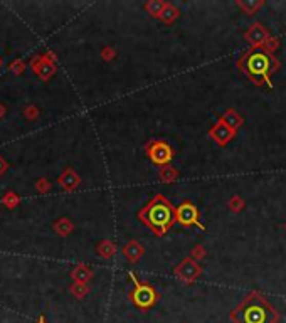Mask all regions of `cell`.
I'll list each match as a JSON object with an SVG mask.
<instances>
[{
	"instance_id": "obj_23",
	"label": "cell",
	"mask_w": 286,
	"mask_h": 323,
	"mask_svg": "<svg viewBox=\"0 0 286 323\" xmlns=\"http://www.w3.org/2000/svg\"><path fill=\"white\" fill-rule=\"evenodd\" d=\"M51 182L47 177H39L37 180H35V191H37L39 194H47V192H51Z\"/></svg>"
},
{
	"instance_id": "obj_22",
	"label": "cell",
	"mask_w": 286,
	"mask_h": 323,
	"mask_svg": "<svg viewBox=\"0 0 286 323\" xmlns=\"http://www.w3.org/2000/svg\"><path fill=\"white\" fill-rule=\"evenodd\" d=\"M22 115H24V118H26L27 121H35L39 118L41 111H39V108L35 105H26V106H24V109H22Z\"/></svg>"
},
{
	"instance_id": "obj_25",
	"label": "cell",
	"mask_w": 286,
	"mask_h": 323,
	"mask_svg": "<svg viewBox=\"0 0 286 323\" xmlns=\"http://www.w3.org/2000/svg\"><path fill=\"white\" fill-rule=\"evenodd\" d=\"M117 58V49L111 46H106L101 49V59L105 61V63H111V61Z\"/></svg>"
},
{
	"instance_id": "obj_20",
	"label": "cell",
	"mask_w": 286,
	"mask_h": 323,
	"mask_svg": "<svg viewBox=\"0 0 286 323\" xmlns=\"http://www.w3.org/2000/svg\"><path fill=\"white\" fill-rule=\"evenodd\" d=\"M246 37L249 39V42H253V44H259V42H263L266 39V32L263 27L256 24V26H253L251 30L246 34Z\"/></svg>"
},
{
	"instance_id": "obj_5",
	"label": "cell",
	"mask_w": 286,
	"mask_h": 323,
	"mask_svg": "<svg viewBox=\"0 0 286 323\" xmlns=\"http://www.w3.org/2000/svg\"><path fill=\"white\" fill-rule=\"evenodd\" d=\"M145 154L150 158L151 163H155L158 167L170 165L174 158V148L160 138H151L150 142L145 143Z\"/></svg>"
},
{
	"instance_id": "obj_10",
	"label": "cell",
	"mask_w": 286,
	"mask_h": 323,
	"mask_svg": "<svg viewBox=\"0 0 286 323\" xmlns=\"http://www.w3.org/2000/svg\"><path fill=\"white\" fill-rule=\"evenodd\" d=\"M121 251H123V256L126 258V261H128V263L135 264V263H138V261L143 258L145 248L142 246V242H138L137 239H131V241L126 242Z\"/></svg>"
},
{
	"instance_id": "obj_3",
	"label": "cell",
	"mask_w": 286,
	"mask_h": 323,
	"mask_svg": "<svg viewBox=\"0 0 286 323\" xmlns=\"http://www.w3.org/2000/svg\"><path fill=\"white\" fill-rule=\"evenodd\" d=\"M275 66H276L275 58L263 49H256V51L249 52L247 56L241 61L242 71H244L249 78H253L256 83L268 81L270 72L275 69Z\"/></svg>"
},
{
	"instance_id": "obj_17",
	"label": "cell",
	"mask_w": 286,
	"mask_h": 323,
	"mask_svg": "<svg viewBox=\"0 0 286 323\" xmlns=\"http://www.w3.org/2000/svg\"><path fill=\"white\" fill-rule=\"evenodd\" d=\"M158 177H160L163 184H174L179 179V170L174 168L172 165H163L158 170Z\"/></svg>"
},
{
	"instance_id": "obj_2",
	"label": "cell",
	"mask_w": 286,
	"mask_h": 323,
	"mask_svg": "<svg viewBox=\"0 0 286 323\" xmlns=\"http://www.w3.org/2000/svg\"><path fill=\"white\" fill-rule=\"evenodd\" d=\"M231 318L234 323H276L278 313L264 298L251 293L231 313Z\"/></svg>"
},
{
	"instance_id": "obj_12",
	"label": "cell",
	"mask_w": 286,
	"mask_h": 323,
	"mask_svg": "<svg viewBox=\"0 0 286 323\" xmlns=\"http://www.w3.org/2000/svg\"><path fill=\"white\" fill-rule=\"evenodd\" d=\"M71 278H72V281H74V283H84V284H88V281H91V278H93V270H91L88 264L78 263L74 268H72Z\"/></svg>"
},
{
	"instance_id": "obj_24",
	"label": "cell",
	"mask_w": 286,
	"mask_h": 323,
	"mask_svg": "<svg viewBox=\"0 0 286 323\" xmlns=\"http://www.w3.org/2000/svg\"><path fill=\"white\" fill-rule=\"evenodd\" d=\"M9 69L14 72V74L21 76L24 71L27 69V63L24 59H17V61H12V63L9 64Z\"/></svg>"
},
{
	"instance_id": "obj_15",
	"label": "cell",
	"mask_w": 286,
	"mask_h": 323,
	"mask_svg": "<svg viewBox=\"0 0 286 323\" xmlns=\"http://www.w3.org/2000/svg\"><path fill=\"white\" fill-rule=\"evenodd\" d=\"M0 202H2V205L5 207V209H9V211H14L15 207H19L21 205V196L17 192L14 191H5V194L2 196V199H0Z\"/></svg>"
},
{
	"instance_id": "obj_30",
	"label": "cell",
	"mask_w": 286,
	"mask_h": 323,
	"mask_svg": "<svg viewBox=\"0 0 286 323\" xmlns=\"http://www.w3.org/2000/svg\"><path fill=\"white\" fill-rule=\"evenodd\" d=\"M5 115H7V106H5L2 101H0V120H2Z\"/></svg>"
},
{
	"instance_id": "obj_1",
	"label": "cell",
	"mask_w": 286,
	"mask_h": 323,
	"mask_svg": "<svg viewBox=\"0 0 286 323\" xmlns=\"http://www.w3.org/2000/svg\"><path fill=\"white\" fill-rule=\"evenodd\" d=\"M137 217L143 225L154 233L157 237H162L168 233V229L177 222L175 221V207L163 194H155L142 209Z\"/></svg>"
},
{
	"instance_id": "obj_16",
	"label": "cell",
	"mask_w": 286,
	"mask_h": 323,
	"mask_svg": "<svg viewBox=\"0 0 286 323\" xmlns=\"http://www.w3.org/2000/svg\"><path fill=\"white\" fill-rule=\"evenodd\" d=\"M165 4L167 2H163V0H148V2H145L143 9H145V12H147L150 17L158 19L160 14H162V10L165 9Z\"/></svg>"
},
{
	"instance_id": "obj_21",
	"label": "cell",
	"mask_w": 286,
	"mask_h": 323,
	"mask_svg": "<svg viewBox=\"0 0 286 323\" xmlns=\"http://www.w3.org/2000/svg\"><path fill=\"white\" fill-rule=\"evenodd\" d=\"M69 291H71V295L78 298V300H83L84 296H88L89 295V284H84V283H72L69 286Z\"/></svg>"
},
{
	"instance_id": "obj_31",
	"label": "cell",
	"mask_w": 286,
	"mask_h": 323,
	"mask_svg": "<svg viewBox=\"0 0 286 323\" xmlns=\"http://www.w3.org/2000/svg\"><path fill=\"white\" fill-rule=\"evenodd\" d=\"M35 323H47V321H46V318H44V316H41V318H39L37 321H35Z\"/></svg>"
},
{
	"instance_id": "obj_11",
	"label": "cell",
	"mask_w": 286,
	"mask_h": 323,
	"mask_svg": "<svg viewBox=\"0 0 286 323\" xmlns=\"http://www.w3.org/2000/svg\"><path fill=\"white\" fill-rule=\"evenodd\" d=\"M209 135H211L212 140H216L219 145H226L229 140L234 137V131L231 130V128H227L226 125H224L222 121H219L217 125H214V126L211 128Z\"/></svg>"
},
{
	"instance_id": "obj_28",
	"label": "cell",
	"mask_w": 286,
	"mask_h": 323,
	"mask_svg": "<svg viewBox=\"0 0 286 323\" xmlns=\"http://www.w3.org/2000/svg\"><path fill=\"white\" fill-rule=\"evenodd\" d=\"M42 56H44L47 61H51V63H54V64H58V54L54 52V51H46L44 54H42Z\"/></svg>"
},
{
	"instance_id": "obj_9",
	"label": "cell",
	"mask_w": 286,
	"mask_h": 323,
	"mask_svg": "<svg viewBox=\"0 0 286 323\" xmlns=\"http://www.w3.org/2000/svg\"><path fill=\"white\" fill-rule=\"evenodd\" d=\"M58 184L63 187L66 192H74L76 188L81 185V177H79V174L76 172L74 168L66 167L63 172H61V175H59Z\"/></svg>"
},
{
	"instance_id": "obj_32",
	"label": "cell",
	"mask_w": 286,
	"mask_h": 323,
	"mask_svg": "<svg viewBox=\"0 0 286 323\" xmlns=\"http://www.w3.org/2000/svg\"><path fill=\"white\" fill-rule=\"evenodd\" d=\"M0 66H2V59H0Z\"/></svg>"
},
{
	"instance_id": "obj_13",
	"label": "cell",
	"mask_w": 286,
	"mask_h": 323,
	"mask_svg": "<svg viewBox=\"0 0 286 323\" xmlns=\"http://www.w3.org/2000/svg\"><path fill=\"white\" fill-rule=\"evenodd\" d=\"M118 244L115 241H109V239H103L98 242V246H96V253H98L103 259H111L113 256H117L118 253Z\"/></svg>"
},
{
	"instance_id": "obj_19",
	"label": "cell",
	"mask_w": 286,
	"mask_h": 323,
	"mask_svg": "<svg viewBox=\"0 0 286 323\" xmlns=\"http://www.w3.org/2000/svg\"><path fill=\"white\" fill-rule=\"evenodd\" d=\"M221 121H222V123L226 125L227 128H231V130H233V131H234L236 128L242 123L241 117H239V115H237L236 111H233V109H229V111L222 117V120H221Z\"/></svg>"
},
{
	"instance_id": "obj_18",
	"label": "cell",
	"mask_w": 286,
	"mask_h": 323,
	"mask_svg": "<svg viewBox=\"0 0 286 323\" xmlns=\"http://www.w3.org/2000/svg\"><path fill=\"white\" fill-rule=\"evenodd\" d=\"M179 15H180V10L175 7L174 4L167 2L165 4V9L162 10V14H160V17H158V19H160L162 22H165V24H172L174 21L179 19Z\"/></svg>"
},
{
	"instance_id": "obj_7",
	"label": "cell",
	"mask_w": 286,
	"mask_h": 323,
	"mask_svg": "<svg viewBox=\"0 0 286 323\" xmlns=\"http://www.w3.org/2000/svg\"><path fill=\"white\" fill-rule=\"evenodd\" d=\"M200 266L196 263V259H192V258H185V259H182L180 261V264L179 266H175V276H177L182 283H185V284H190L194 283L196 279L200 276Z\"/></svg>"
},
{
	"instance_id": "obj_8",
	"label": "cell",
	"mask_w": 286,
	"mask_h": 323,
	"mask_svg": "<svg viewBox=\"0 0 286 323\" xmlns=\"http://www.w3.org/2000/svg\"><path fill=\"white\" fill-rule=\"evenodd\" d=\"M29 68L32 69V72L42 81H49V79L58 72V66L51 63V61H47L42 54H37V56H34L30 59L29 63Z\"/></svg>"
},
{
	"instance_id": "obj_14",
	"label": "cell",
	"mask_w": 286,
	"mask_h": 323,
	"mask_svg": "<svg viewBox=\"0 0 286 323\" xmlns=\"http://www.w3.org/2000/svg\"><path fill=\"white\" fill-rule=\"evenodd\" d=\"M52 229H54V233H56L58 236L68 237L69 234H72V231H74V224H72V221L69 217L63 216V217H59L58 221H54Z\"/></svg>"
},
{
	"instance_id": "obj_29",
	"label": "cell",
	"mask_w": 286,
	"mask_h": 323,
	"mask_svg": "<svg viewBox=\"0 0 286 323\" xmlns=\"http://www.w3.org/2000/svg\"><path fill=\"white\" fill-rule=\"evenodd\" d=\"M231 207H233L234 211H237V209H241L242 207V202H241V199L239 197H234L233 200H231Z\"/></svg>"
},
{
	"instance_id": "obj_27",
	"label": "cell",
	"mask_w": 286,
	"mask_h": 323,
	"mask_svg": "<svg viewBox=\"0 0 286 323\" xmlns=\"http://www.w3.org/2000/svg\"><path fill=\"white\" fill-rule=\"evenodd\" d=\"M9 168H10V163H9L7 160H5V158H4L2 155H0V177L7 174V170H9Z\"/></svg>"
},
{
	"instance_id": "obj_26",
	"label": "cell",
	"mask_w": 286,
	"mask_h": 323,
	"mask_svg": "<svg viewBox=\"0 0 286 323\" xmlns=\"http://www.w3.org/2000/svg\"><path fill=\"white\" fill-rule=\"evenodd\" d=\"M190 256H194V259H202L204 256H205V249L202 246H196V248L192 249V254Z\"/></svg>"
},
{
	"instance_id": "obj_6",
	"label": "cell",
	"mask_w": 286,
	"mask_h": 323,
	"mask_svg": "<svg viewBox=\"0 0 286 323\" xmlns=\"http://www.w3.org/2000/svg\"><path fill=\"white\" fill-rule=\"evenodd\" d=\"M175 221L182 225H185V227H188V225H199V229H204V225L199 222L197 207L192 202H188V200H184V202L175 209Z\"/></svg>"
},
{
	"instance_id": "obj_4",
	"label": "cell",
	"mask_w": 286,
	"mask_h": 323,
	"mask_svg": "<svg viewBox=\"0 0 286 323\" xmlns=\"http://www.w3.org/2000/svg\"><path fill=\"white\" fill-rule=\"evenodd\" d=\"M130 278H131L133 284H135V286H133V290L128 293L130 300L138 310L147 312V310H150L158 301L160 295H158V291L150 283L140 281V279L135 276V273H130Z\"/></svg>"
}]
</instances>
